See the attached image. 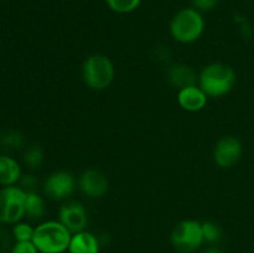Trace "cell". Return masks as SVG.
Masks as SVG:
<instances>
[{"instance_id":"11","label":"cell","mask_w":254,"mask_h":253,"mask_svg":"<svg viewBox=\"0 0 254 253\" xmlns=\"http://www.w3.org/2000/svg\"><path fill=\"white\" fill-rule=\"evenodd\" d=\"M208 102V97L205 92L201 89L198 84L186 87V88L179 89L178 92V103L184 111L196 113L202 111Z\"/></svg>"},{"instance_id":"16","label":"cell","mask_w":254,"mask_h":253,"mask_svg":"<svg viewBox=\"0 0 254 253\" xmlns=\"http://www.w3.org/2000/svg\"><path fill=\"white\" fill-rule=\"evenodd\" d=\"M24 144V136L15 130H6L0 134V148L4 150L15 151L21 149Z\"/></svg>"},{"instance_id":"21","label":"cell","mask_w":254,"mask_h":253,"mask_svg":"<svg viewBox=\"0 0 254 253\" xmlns=\"http://www.w3.org/2000/svg\"><path fill=\"white\" fill-rule=\"evenodd\" d=\"M191 4L197 11L207 12L215 9L220 4V0H191Z\"/></svg>"},{"instance_id":"5","label":"cell","mask_w":254,"mask_h":253,"mask_svg":"<svg viewBox=\"0 0 254 253\" xmlns=\"http://www.w3.org/2000/svg\"><path fill=\"white\" fill-rule=\"evenodd\" d=\"M170 240L178 252L193 253L205 243L202 222L196 220L180 221L171 231Z\"/></svg>"},{"instance_id":"22","label":"cell","mask_w":254,"mask_h":253,"mask_svg":"<svg viewBox=\"0 0 254 253\" xmlns=\"http://www.w3.org/2000/svg\"><path fill=\"white\" fill-rule=\"evenodd\" d=\"M10 253H40L37 251L36 246L32 241H26V242H15L12 246Z\"/></svg>"},{"instance_id":"4","label":"cell","mask_w":254,"mask_h":253,"mask_svg":"<svg viewBox=\"0 0 254 253\" xmlns=\"http://www.w3.org/2000/svg\"><path fill=\"white\" fill-rule=\"evenodd\" d=\"M116 77V67L108 56L93 54L84 60L82 64V78L84 84L93 91H104Z\"/></svg>"},{"instance_id":"24","label":"cell","mask_w":254,"mask_h":253,"mask_svg":"<svg viewBox=\"0 0 254 253\" xmlns=\"http://www.w3.org/2000/svg\"><path fill=\"white\" fill-rule=\"evenodd\" d=\"M11 238L9 237L6 232L0 231V252H6V251H11Z\"/></svg>"},{"instance_id":"25","label":"cell","mask_w":254,"mask_h":253,"mask_svg":"<svg viewBox=\"0 0 254 253\" xmlns=\"http://www.w3.org/2000/svg\"><path fill=\"white\" fill-rule=\"evenodd\" d=\"M202 253H223V252L217 247V246H210V247L206 248Z\"/></svg>"},{"instance_id":"13","label":"cell","mask_w":254,"mask_h":253,"mask_svg":"<svg viewBox=\"0 0 254 253\" xmlns=\"http://www.w3.org/2000/svg\"><path fill=\"white\" fill-rule=\"evenodd\" d=\"M101 241L94 233L88 231L73 233L68 246V253H99Z\"/></svg>"},{"instance_id":"10","label":"cell","mask_w":254,"mask_h":253,"mask_svg":"<svg viewBox=\"0 0 254 253\" xmlns=\"http://www.w3.org/2000/svg\"><path fill=\"white\" fill-rule=\"evenodd\" d=\"M79 190L89 198H101L108 192L109 181L102 171L87 169L78 179Z\"/></svg>"},{"instance_id":"3","label":"cell","mask_w":254,"mask_h":253,"mask_svg":"<svg viewBox=\"0 0 254 253\" xmlns=\"http://www.w3.org/2000/svg\"><path fill=\"white\" fill-rule=\"evenodd\" d=\"M170 35L180 44H192L203 35L206 21L202 12L191 7L179 10L170 21Z\"/></svg>"},{"instance_id":"7","label":"cell","mask_w":254,"mask_h":253,"mask_svg":"<svg viewBox=\"0 0 254 253\" xmlns=\"http://www.w3.org/2000/svg\"><path fill=\"white\" fill-rule=\"evenodd\" d=\"M76 179L71 173L57 170L50 174L44 183V193L54 201L67 200L76 189Z\"/></svg>"},{"instance_id":"14","label":"cell","mask_w":254,"mask_h":253,"mask_svg":"<svg viewBox=\"0 0 254 253\" xmlns=\"http://www.w3.org/2000/svg\"><path fill=\"white\" fill-rule=\"evenodd\" d=\"M21 166L9 155H0V185L12 186L21 179Z\"/></svg>"},{"instance_id":"9","label":"cell","mask_w":254,"mask_h":253,"mask_svg":"<svg viewBox=\"0 0 254 253\" xmlns=\"http://www.w3.org/2000/svg\"><path fill=\"white\" fill-rule=\"evenodd\" d=\"M59 221L73 235L86 231L88 226V213L83 203L78 201H64L59 210Z\"/></svg>"},{"instance_id":"12","label":"cell","mask_w":254,"mask_h":253,"mask_svg":"<svg viewBox=\"0 0 254 253\" xmlns=\"http://www.w3.org/2000/svg\"><path fill=\"white\" fill-rule=\"evenodd\" d=\"M168 81L175 88L183 89L197 84L198 76L192 67L184 63H176L169 68Z\"/></svg>"},{"instance_id":"19","label":"cell","mask_w":254,"mask_h":253,"mask_svg":"<svg viewBox=\"0 0 254 253\" xmlns=\"http://www.w3.org/2000/svg\"><path fill=\"white\" fill-rule=\"evenodd\" d=\"M202 232H203V240L206 243L211 246H215L218 243L222 238V231H221L220 226L217 223L212 222V221H206L202 222Z\"/></svg>"},{"instance_id":"1","label":"cell","mask_w":254,"mask_h":253,"mask_svg":"<svg viewBox=\"0 0 254 253\" xmlns=\"http://www.w3.org/2000/svg\"><path fill=\"white\" fill-rule=\"evenodd\" d=\"M237 74L231 66L221 62L207 64L198 73V86L208 98L227 96L236 86Z\"/></svg>"},{"instance_id":"15","label":"cell","mask_w":254,"mask_h":253,"mask_svg":"<svg viewBox=\"0 0 254 253\" xmlns=\"http://www.w3.org/2000/svg\"><path fill=\"white\" fill-rule=\"evenodd\" d=\"M46 215V205L41 195L36 191L27 192L26 205H25V216L31 221H39Z\"/></svg>"},{"instance_id":"2","label":"cell","mask_w":254,"mask_h":253,"mask_svg":"<svg viewBox=\"0 0 254 253\" xmlns=\"http://www.w3.org/2000/svg\"><path fill=\"white\" fill-rule=\"evenodd\" d=\"M72 233L57 221H45L35 227L32 242L40 253H66Z\"/></svg>"},{"instance_id":"8","label":"cell","mask_w":254,"mask_h":253,"mask_svg":"<svg viewBox=\"0 0 254 253\" xmlns=\"http://www.w3.org/2000/svg\"><path fill=\"white\" fill-rule=\"evenodd\" d=\"M243 155V145L240 139L226 135L218 139L213 149V160L221 169H231L241 160Z\"/></svg>"},{"instance_id":"6","label":"cell","mask_w":254,"mask_h":253,"mask_svg":"<svg viewBox=\"0 0 254 253\" xmlns=\"http://www.w3.org/2000/svg\"><path fill=\"white\" fill-rule=\"evenodd\" d=\"M27 192L20 186H4L0 190V222L15 225L25 216Z\"/></svg>"},{"instance_id":"23","label":"cell","mask_w":254,"mask_h":253,"mask_svg":"<svg viewBox=\"0 0 254 253\" xmlns=\"http://www.w3.org/2000/svg\"><path fill=\"white\" fill-rule=\"evenodd\" d=\"M20 184H21L20 188L24 189L26 192H31V191H35V189H36L37 179L35 178L34 175H31V174H29V175L21 176V179H20Z\"/></svg>"},{"instance_id":"26","label":"cell","mask_w":254,"mask_h":253,"mask_svg":"<svg viewBox=\"0 0 254 253\" xmlns=\"http://www.w3.org/2000/svg\"><path fill=\"white\" fill-rule=\"evenodd\" d=\"M178 253H180V252H178Z\"/></svg>"},{"instance_id":"20","label":"cell","mask_w":254,"mask_h":253,"mask_svg":"<svg viewBox=\"0 0 254 253\" xmlns=\"http://www.w3.org/2000/svg\"><path fill=\"white\" fill-rule=\"evenodd\" d=\"M35 228L27 222H17L12 227V238L15 242H26V241H32L34 237Z\"/></svg>"},{"instance_id":"17","label":"cell","mask_w":254,"mask_h":253,"mask_svg":"<svg viewBox=\"0 0 254 253\" xmlns=\"http://www.w3.org/2000/svg\"><path fill=\"white\" fill-rule=\"evenodd\" d=\"M143 0H104L107 6L117 14H130L140 6Z\"/></svg>"},{"instance_id":"18","label":"cell","mask_w":254,"mask_h":253,"mask_svg":"<svg viewBox=\"0 0 254 253\" xmlns=\"http://www.w3.org/2000/svg\"><path fill=\"white\" fill-rule=\"evenodd\" d=\"M24 163L30 169H39L44 163V150L41 146H29L24 153Z\"/></svg>"}]
</instances>
